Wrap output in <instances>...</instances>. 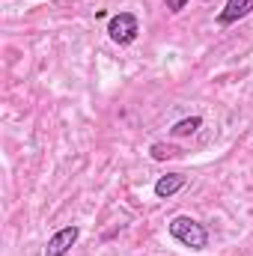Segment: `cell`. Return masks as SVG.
Here are the masks:
<instances>
[{"label":"cell","instance_id":"cell-1","mask_svg":"<svg viewBox=\"0 0 253 256\" xmlns=\"http://www.w3.org/2000/svg\"><path fill=\"white\" fill-rule=\"evenodd\" d=\"M167 230H170V236H173L182 248H188V250H206V248H208V230H206L200 220L188 218V214H176V218L167 224Z\"/></svg>","mask_w":253,"mask_h":256},{"label":"cell","instance_id":"cell-2","mask_svg":"<svg viewBox=\"0 0 253 256\" xmlns=\"http://www.w3.org/2000/svg\"><path fill=\"white\" fill-rule=\"evenodd\" d=\"M140 33V21L134 12H116L110 21H108V36L116 42V45H131Z\"/></svg>","mask_w":253,"mask_h":256},{"label":"cell","instance_id":"cell-3","mask_svg":"<svg viewBox=\"0 0 253 256\" xmlns=\"http://www.w3.org/2000/svg\"><path fill=\"white\" fill-rule=\"evenodd\" d=\"M78 238H80V226H78V224H68L63 230H57V232L48 238L45 256H68V250L74 248Z\"/></svg>","mask_w":253,"mask_h":256},{"label":"cell","instance_id":"cell-4","mask_svg":"<svg viewBox=\"0 0 253 256\" xmlns=\"http://www.w3.org/2000/svg\"><path fill=\"white\" fill-rule=\"evenodd\" d=\"M250 12H253V0H226V6H224L220 15H218V24H220V27H230V24L248 18Z\"/></svg>","mask_w":253,"mask_h":256},{"label":"cell","instance_id":"cell-5","mask_svg":"<svg viewBox=\"0 0 253 256\" xmlns=\"http://www.w3.org/2000/svg\"><path fill=\"white\" fill-rule=\"evenodd\" d=\"M185 185H188V176L185 173H167V176H161L155 182V196L158 200H170L173 194H179Z\"/></svg>","mask_w":253,"mask_h":256},{"label":"cell","instance_id":"cell-6","mask_svg":"<svg viewBox=\"0 0 253 256\" xmlns=\"http://www.w3.org/2000/svg\"><path fill=\"white\" fill-rule=\"evenodd\" d=\"M200 128H202V116H188V120L173 122L170 134H173V137H190V134H196Z\"/></svg>","mask_w":253,"mask_h":256},{"label":"cell","instance_id":"cell-7","mask_svg":"<svg viewBox=\"0 0 253 256\" xmlns=\"http://www.w3.org/2000/svg\"><path fill=\"white\" fill-rule=\"evenodd\" d=\"M170 155H173V149H170V146H164V143H155V146H152V158H155V161L170 158Z\"/></svg>","mask_w":253,"mask_h":256},{"label":"cell","instance_id":"cell-8","mask_svg":"<svg viewBox=\"0 0 253 256\" xmlns=\"http://www.w3.org/2000/svg\"><path fill=\"white\" fill-rule=\"evenodd\" d=\"M164 3H167V9H170V12H182L188 0H164Z\"/></svg>","mask_w":253,"mask_h":256}]
</instances>
